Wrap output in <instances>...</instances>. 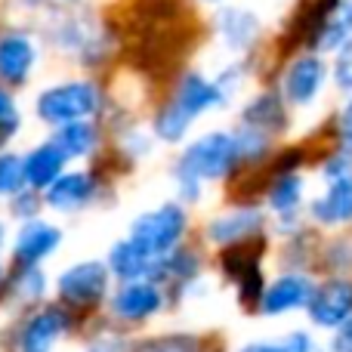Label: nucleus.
<instances>
[{
	"instance_id": "obj_1",
	"label": "nucleus",
	"mask_w": 352,
	"mask_h": 352,
	"mask_svg": "<svg viewBox=\"0 0 352 352\" xmlns=\"http://www.w3.org/2000/svg\"><path fill=\"white\" fill-rule=\"evenodd\" d=\"M238 164H241V155H238L235 136L229 130H210V133L198 136L182 148L179 161L173 167L179 195L186 201H198L204 182L226 179L238 170Z\"/></svg>"
},
{
	"instance_id": "obj_2",
	"label": "nucleus",
	"mask_w": 352,
	"mask_h": 352,
	"mask_svg": "<svg viewBox=\"0 0 352 352\" xmlns=\"http://www.w3.org/2000/svg\"><path fill=\"white\" fill-rule=\"evenodd\" d=\"M37 118L50 127H65L74 121H90L102 109V90L93 80H65L37 96Z\"/></svg>"
},
{
	"instance_id": "obj_3",
	"label": "nucleus",
	"mask_w": 352,
	"mask_h": 352,
	"mask_svg": "<svg viewBox=\"0 0 352 352\" xmlns=\"http://www.w3.org/2000/svg\"><path fill=\"white\" fill-rule=\"evenodd\" d=\"M188 229V217L182 204H161L148 213H140V217L130 223V241L140 250H146L152 260H161L167 256L176 244L182 241Z\"/></svg>"
},
{
	"instance_id": "obj_4",
	"label": "nucleus",
	"mask_w": 352,
	"mask_h": 352,
	"mask_svg": "<svg viewBox=\"0 0 352 352\" xmlns=\"http://www.w3.org/2000/svg\"><path fill=\"white\" fill-rule=\"evenodd\" d=\"M324 78H328V65L318 53L312 50H303L297 53L281 72V90L278 96L285 99L287 105H312L318 99L324 87Z\"/></svg>"
},
{
	"instance_id": "obj_5",
	"label": "nucleus",
	"mask_w": 352,
	"mask_h": 352,
	"mask_svg": "<svg viewBox=\"0 0 352 352\" xmlns=\"http://www.w3.org/2000/svg\"><path fill=\"white\" fill-rule=\"evenodd\" d=\"M226 102H229V99L219 90V84L217 80H207L201 72H182L173 93H170V99H167V105H170L179 118H186L188 124H195V118H201L204 111L223 109Z\"/></svg>"
},
{
	"instance_id": "obj_6",
	"label": "nucleus",
	"mask_w": 352,
	"mask_h": 352,
	"mask_svg": "<svg viewBox=\"0 0 352 352\" xmlns=\"http://www.w3.org/2000/svg\"><path fill=\"white\" fill-rule=\"evenodd\" d=\"M213 28H217V37L223 41L226 50L248 53L256 47L263 34V19L254 10H244V6H223L213 19Z\"/></svg>"
},
{
	"instance_id": "obj_7",
	"label": "nucleus",
	"mask_w": 352,
	"mask_h": 352,
	"mask_svg": "<svg viewBox=\"0 0 352 352\" xmlns=\"http://www.w3.org/2000/svg\"><path fill=\"white\" fill-rule=\"evenodd\" d=\"M309 318L322 328H337L352 316V281L334 278L322 287H312V297L306 303Z\"/></svg>"
},
{
	"instance_id": "obj_8",
	"label": "nucleus",
	"mask_w": 352,
	"mask_h": 352,
	"mask_svg": "<svg viewBox=\"0 0 352 352\" xmlns=\"http://www.w3.org/2000/svg\"><path fill=\"white\" fill-rule=\"evenodd\" d=\"M105 287H109V266L96 260L78 263V266L65 269L59 275V294L68 303H78V306L96 303L105 294Z\"/></svg>"
},
{
	"instance_id": "obj_9",
	"label": "nucleus",
	"mask_w": 352,
	"mask_h": 352,
	"mask_svg": "<svg viewBox=\"0 0 352 352\" xmlns=\"http://www.w3.org/2000/svg\"><path fill=\"white\" fill-rule=\"evenodd\" d=\"M241 127L256 130V133L269 136V140H272L275 133H285L287 130V102L272 90L256 93L241 109Z\"/></svg>"
},
{
	"instance_id": "obj_10",
	"label": "nucleus",
	"mask_w": 352,
	"mask_h": 352,
	"mask_svg": "<svg viewBox=\"0 0 352 352\" xmlns=\"http://www.w3.org/2000/svg\"><path fill=\"white\" fill-rule=\"evenodd\" d=\"M312 219L322 226H346L352 223V173L328 179L324 195H318L309 204Z\"/></svg>"
},
{
	"instance_id": "obj_11",
	"label": "nucleus",
	"mask_w": 352,
	"mask_h": 352,
	"mask_svg": "<svg viewBox=\"0 0 352 352\" xmlns=\"http://www.w3.org/2000/svg\"><path fill=\"white\" fill-rule=\"evenodd\" d=\"M37 59V47L28 34H3L0 37V80L6 84H25L34 68Z\"/></svg>"
},
{
	"instance_id": "obj_12",
	"label": "nucleus",
	"mask_w": 352,
	"mask_h": 352,
	"mask_svg": "<svg viewBox=\"0 0 352 352\" xmlns=\"http://www.w3.org/2000/svg\"><path fill=\"white\" fill-rule=\"evenodd\" d=\"M99 182L93 173L87 170H74V173H62L53 186H47V204L53 210H78L87 201H93Z\"/></svg>"
},
{
	"instance_id": "obj_13",
	"label": "nucleus",
	"mask_w": 352,
	"mask_h": 352,
	"mask_svg": "<svg viewBox=\"0 0 352 352\" xmlns=\"http://www.w3.org/2000/svg\"><path fill=\"white\" fill-rule=\"evenodd\" d=\"M263 229V213L256 207H235V210L217 217L207 226V238L213 244H238L254 238Z\"/></svg>"
},
{
	"instance_id": "obj_14",
	"label": "nucleus",
	"mask_w": 352,
	"mask_h": 352,
	"mask_svg": "<svg viewBox=\"0 0 352 352\" xmlns=\"http://www.w3.org/2000/svg\"><path fill=\"white\" fill-rule=\"evenodd\" d=\"M62 241V232L50 223H41V219H31V223L22 226L16 238V260L25 263V266H34L43 256H50Z\"/></svg>"
},
{
	"instance_id": "obj_15",
	"label": "nucleus",
	"mask_w": 352,
	"mask_h": 352,
	"mask_svg": "<svg viewBox=\"0 0 352 352\" xmlns=\"http://www.w3.org/2000/svg\"><path fill=\"white\" fill-rule=\"evenodd\" d=\"M312 297V281L303 275H281L278 281H272V287L263 297V312L266 316H281V312H291L306 306Z\"/></svg>"
},
{
	"instance_id": "obj_16",
	"label": "nucleus",
	"mask_w": 352,
	"mask_h": 352,
	"mask_svg": "<svg viewBox=\"0 0 352 352\" xmlns=\"http://www.w3.org/2000/svg\"><path fill=\"white\" fill-rule=\"evenodd\" d=\"M65 155L53 146V142H43V146L31 148L22 158V170H25V186L31 188H47L65 170Z\"/></svg>"
},
{
	"instance_id": "obj_17",
	"label": "nucleus",
	"mask_w": 352,
	"mask_h": 352,
	"mask_svg": "<svg viewBox=\"0 0 352 352\" xmlns=\"http://www.w3.org/2000/svg\"><path fill=\"white\" fill-rule=\"evenodd\" d=\"M158 309H161V291L146 278L127 281V285L118 291V297H115V312L121 318H130V322L146 318V316H152V312H158Z\"/></svg>"
},
{
	"instance_id": "obj_18",
	"label": "nucleus",
	"mask_w": 352,
	"mask_h": 352,
	"mask_svg": "<svg viewBox=\"0 0 352 352\" xmlns=\"http://www.w3.org/2000/svg\"><path fill=\"white\" fill-rule=\"evenodd\" d=\"M155 266H158V260H152L146 250H140L133 241H130V238L118 241L115 248H111V254H109V269L118 275V278H124V281L146 278V275L155 272Z\"/></svg>"
},
{
	"instance_id": "obj_19",
	"label": "nucleus",
	"mask_w": 352,
	"mask_h": 352,
	"mask_svg": "<svg viewBox=\"0 0 352 352\" xmlns=\"http://www.w3.org/2000/svg\"><path fill=\"white\" fill-rule=\"evenodd\" d=\"M352 37V0H337L334 10L328 12L322 31H318L316 43H312V53H337Z\"/></svg>"
},
{
	"instance_id": "obj_20",
	"label": "nucleus",
	"mask_w": 352,
	"mask_h": 352,
	"mask_svg": "<svg viewBox=\"0 0 352 352\" xmlns=\"http://www.w3.org/2000/svg\"><path fill=\"white\" fill-rule=\"evenodd\" d=\"M50 142H53L65 158H84V155L96 152L99 127L93 121H74V124H65V127H56V136Z\"/></svg>"
},
{
	"instance_id": "obj_21",
	"label": "nucleus",
	"mask_w": 352,
	"mask_h": 352,
	"mask_svg": "<svg viewBox=\"0 0 352 352\" xmlns=\"http://www.w3.org/2000/svg\"><path fill=\"white\" fill-rule=\"evenodd\" d=\"M62 328H65V316L62 312L47 309L41 316H34L22 334V352H50L56 337L62 334Z\"/></svg>"
},
{
	"instance_id": "obj_22",
	"label": "nucleus",
	"mask_w": 352,
	"mask_h": 352,
	"mask_svg": "<svg viewBox=\"0 0 352 352\" xmlns=\"http://www.w3.org/2000/svg\"><path fill=\"white\" fill-rule=\"evenodd\" d=\"M266 201L278 217H294L297 207L303 204V176L297 170L275 173L272 186H269V192H266Z\"/></svg>"
},
{
	"instance_id": "obj_23",
	"label": "nucleus",
	"mask_w": 352,
	"mask_h": 352,
	"mask_svg": "<svg viewBox=\"0 0 352 352\" xmlns=\"http://www.w3.org/2000/svg\"><path fill=\"white\" fill-rule=\"evenodd\" d=\"M25 186V170L19 155H0V195H19Z\"/></svg>"
},
{
	"instance_id": "obj_24",
	"label": "nucleus",
	"mask_w": 352,
	"mask_h": 352,
	"mask_svg": "<svg viewBox=\"0 0 352 352\" xmlns=\"http://www.w3.org/2000/svg\"><path fill=\"white\" fill-rule=\"evenodd\" d=\"M334 84L340 93H349L352 96V37L334 56Z\"/></svg>"
},
{
	"instance_id": "obj_25",
	"label": "nucleus",
	"mask_w": 352,
	"mask_h": 352,
	"mask_svg": "<svg viewBox=\"0 0 352 352\" xmlns=\"http://www.w3.org/2000/svg\"><path fill=\"white\" fill-rule=\"evenodd\" d=\"M337 152L352 158V96L337 115Z\"/></svg>"
},
{
	"instance_id": "obj_26",
	"label": "nucleus",
	"mask_w": 352,
	"mask_h": 352,
	"mask_svg": "<svg viewBox=\"0 0 352 352\" xmlns=\"http://www.w3.org/2000/svg\"><path fill=\"white\" fill-rule=\"evenodd\" d=\"M0 130H6V133H16L19 130V111H16V102H12V96L6 90H0Z\"/></svg>"
},
{
	"instance_id": "obj_27",
	"label": "nucleus",
	"mask_w": 352,
	"mask_h": 352,
	"mask_svg": "<svg viewBox=\"0 0 352 352\" xmlns=\"http://www.w3.org/2000/svg\"><path fill=\"white\" fill-rule=\"evenodd\" d=\"M331 352H352V316L343 324H337V334L331 340Z\"/></svg>"
},
{
	"instance_id": "obj_28",
	"label": "nucleus",
	"mask_w": 352,
	"mask_h": 352,
	"mask_svg": "<svg viewBox=\"0 0 352 352\" xmlns=\"http://www.w3.org/2000/svg\"><path fill=\"white\" fill-rule=\"evenodd\" d=\"M281 349H285V352H316V343H312L306 334H300V331H297V334H291L285 343H281Z\"/></svg>"
},
{
	"instance_id": "obj_29",
	"label": "nucleus",
	"mask_w": 352,
	"mask_h": 352,
	"mask_svg": "<svg viewBox=\"0 0 352 352\" xmlns=\"http://www.w3.org/2000/svg\"><path fill=\"white\" fill-rule=\"evenodd\" d=\"M241 352H285V349H281V343H250Z\"/></svg>"
},
{
	"instance_id": "obj_30",
	"label": "nucleus",
	"mask_w": 352,
	"mask_h": 352,
	"mask_svg": "<svg viewBox=\"0 0 352 352\" xmlns=\"http://www.w3.org/2000/svg\"><path fill=\"white\" fill-rule=\"evenodd\" d=\"M90 352H115V349H111V346H109V343H99V346H93Z\"/></svg>"
},
{
	"instance_id": "obj_31",
	"label": "nucleus",
	"mask_w": 352,
	"mask_h": 352,
	"mask_svg": "<svg viewBox=\"0 0 352 352\" xmlns=\"http://www.w3.org/2000/svg\"><path fill=\"white\" fill-rule=\"evenodd\" d=\"M201 3H223V0H201Z\"/></svg>"
}]
</instances>
